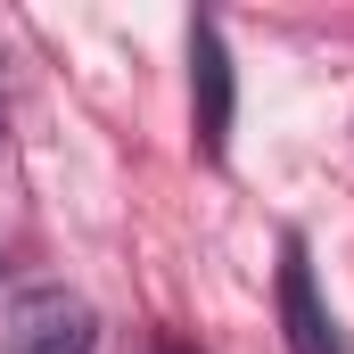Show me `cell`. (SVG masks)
Returning a JSON list of instances; mask_svg holds the SVG:
<instances>
[{"label":"cell","instance_id":"4","mask_svg":"<svg viewBox=\"0 0 354 354\" xmlns=\"http://www.w3.org/2000/svg\"><path fill=\"white\" fill-rule=\"evenodd\" d=\"M157 354H189V346H157Z\"/></svg>","mask_w":354,"mask_h":354},{"label":"cell","instance_id":"2","mask_svg":"<svg viewBox=\"0 0 354 354\" xmlns=\"http://www.w3.org/2000/svg\"><path fill=\"white\" fill-rule=\"evenodd\" d=\"M189 107H198V149L223 157V149H231L239 83H231V50H223V25H214V17L189 25Z\"/></svg>","mask_w":354,"mask_h":354},{"label":"cell","instance_id":"3","mask_svg":"<svg viewBox=\"0 0 354 354\" xmlns=\"http://www.w3.org/2000/svg\"><path fill=\"white\" fill-rule=\"evenodd\" d=\"M280 338H288V354H346V338H338V322H330V305H322L313 264H305L297 239L280 248Z\"/></svg>","mask_w":354,"mask_h":354},{"label":"cell","instance_id":"1","mask_svg":"<svg viewBox=\"0 0 354 354\" xmlns=\"http://www.w3.org/2000/svg\"><path fill=\"white\" fill-rule=\"evenodd\" d=\"M0 346L8 354H91L99 346V313H91L75 288H25L0 322Z\"/></svg>","mask_w":354,"mask_h":354}]
</instances>
